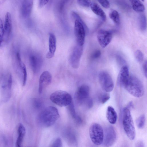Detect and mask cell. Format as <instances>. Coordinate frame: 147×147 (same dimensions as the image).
<instances>
[{"label": "cell", "instance_id": "obj_40", "mask_svg": "<svg viewBox=\"0 0 147 147\" xmlns=\"http://www.w3.org/2000/svg\"><path fill=\"white\" fill-rule=\"evenodd\" d=\"M136 145L137 147H143L144 146L143 142L141 141L138 142L137 143Z\"/></svg>", "mask_w": 147, "mask_h": 147}, {"label": "cell", "instance_id": "obj_28", "mask_svg": "<svg viewBox=\"0 0 147 147\" xmlns=\"http://www.w3.org/2000/svg\"><path fill=\"white\" fill-rule=\"evenodd\" d=\"M110 98L109 94L106 92L101 93L99 96L98 99L101 103L104 104L108 101Z\"/></svg>", "mask_w": 147, "mask_h": 147}, {"label": "cell", "instance_id": "obj_27", "mask_svg": "<svg viewBox=\"0 0 147 147\" xmlns=\"http://www.w3.org/2000/svg\"><path fill=\"white\" fill-rule=\"evenodd\" d=\"M145 119V116L144 114L141 115L137 119L136 121V124L138 128L142 129L144 127Z\"/></svg>", "mask_w": 147, "mask_h": 147}, {"label": "cell", "instance_id": "obj_20", "mask_svg": "<svg viewBox=\"0 0 147 147\" xmlns=\"http://www.w3.org/2000/svg\"><path fill=\"white\" fill-rule=\"evenodd\" d=\"M106 117L110 123L114 124L116 123L117 119V114L114 108L111 106H108L107 109Z\"/></svg>", "mask_w": 147, "mask_h": 147}, {"label": "cell", "instance_id": "obj_15", "mask_svg": "<svg viewBox=\"0 0 147 147\" xmlns=\"http://www.w3.org/2000/svg\"><path fill=\"white\" fill-rule=\"evenodd\" d=\"M52 76L48 71H43L41 74L39 80L38 92L41 93L43 90L51 82Z\"/></svg>", "mask_w": 147, "mask_h": 147}, {"label": "cell", "instance_id": "obj_3", "mask_svg": "<svg viewBox=\"0 0 147 147\" xmlns=\"http://www.w3.org/2000/svg\"><path fill=\"white\" fill-rule=\"evenodd\" d=\"M71 15L75 19L74 31L77 44L83 46L84 43L86 33L88 28L80 17L76 12L73 11Z\"/></svg>", "mask_w": 147, "mask_h": 147}, {"label": "cell", "instance_id": "obj_7", "mask_svg": "<svg viewBox=\"0 0 147 147\" xmlns=\"http://www.w3.org/2000/svg\"><path fill=\"white\" fill-rule=\"evenodd\" d=\"M89 136L92 142L96 145H100L102 143L104 131L102 127L99 124L94 123L90 127Z\"/></svg>", "mask_w": 147, "mask_h": 147}, {"label": "cell", "instance_id": "obj_14", "mask_svg": "<svg viewBox=\"0 0 147 147\" xmlns=\"http://www.w3.org/2000/svg\"><path fill=\"white\" fill-rule=\"evenodd\" d=\"M12 23L11 13L7 12L5 16L3 40L6 42L9 40L12 32Z\"/></svg>", "mask_w": 147, "mask_h": 147}, {"label": "cell", "instance_id": "obj_39", "mask_svg": "<svg viewBox=\"0 0 147 147\" xmlns=\"http://www.w3.org/2000/svg\"><path fill=\"white\" fill-rule=\"evenodd\" d=\"M134 105L132 102H130L128 104L127 106L126 107L129 110H130L131 109H132L133 108Z\"/></svg>", "mask_w": 147, "mask_h": 147}, {"label": "cell", "instance_id": "obj_37", "mask_svg": "<svg viewBox=\"0 0 147 147\" xmlns=\"http://www.w3.org/2000/svg\"><path fill=\"white\" fill-rule=\"evenodd\" d=\"M49 0H38V7L40 8L43 7L48 3Z\"/></svg>", "mask_w": 147, "mask_h": 147}, {"label": "cell", "instance_id": "obj_26", "mask_svg": "<svg viewBox=\"0 0 147 147\" xmlns=\"http://www.w3.org/2000/svg\"><path fill=\"white\" fill-rule=\"evenodd\" d=\"M139 23L141 30L142 31L145 30L146 27V21L144 15L142 14L139 16Z\"/></svg>", "mask_w": 147, "mask_h": 147}, {"label": "cell", "instance_id": "obj_8", "mask_svg": "<svg viewBox=\"0 0 147 147\" xmlns=\"http://www.w3.org/2000/svg\"><path fill=\"white\" fill-rule=\"evenodd\" d=\"M98 79L101 86L105 92H109L113 90L114 84L108 73L105 71H101L98 75Z\"/></svg>", "mask_w": 147, "mask_h": 147}, {"label": "cell", "instance_id": "obj_29", "mask_svg": "<svg viewBox=\"0 0 147 147\" xmlns=\"http://www.w3.org/2000/svg\"><path fill=\"white\" fill-rule=\"evenodd\" d=\"M50 147H61L62 144L61 139L60 138H57L54 139L50 144Z\"/></svg>", "mask_w": 147, "mask_h": 147}, {"label": "cell", "instance_id": "obj_2", "mask_svg": "<svg viewBox=\"0 0 147 147\" xmlns=\"http://www.w3.org/2000/svg\"><path fill=\"white\" fill-rule=\"evenodd\" d=\"M122 86L131 95L137 98L142 97L144 88L142 82L137 77L129 76Z\"/></svg>", "mask_w": 147, "mask_h": 147}, {"label": "cell", "instance_id": "obj_23", "mask_svg": "<svg viewBox=\"0 0 147 147\" xmlns=\"http://www.w3.org/2000/svg\"><path fill=\"white\" fill-rule=\"evenodd\" d=\"M67 106L71 117L74 119L76 123L78 124H81L82 122V119L80 117L77 115L73 102Z\"/></svg>", "mask_w": 147, "mask_h": 147}, {"label": "cell", "instance_id": "obj_11", "mask_svg": "<svg viewBox=\"0 0 147 147\" xmlns=\"http://www.w3.org/2000/svg\"><path fill=\"white\" fill-rule=\"evenodd\" d=\"M83 50V46L77 44L74 47L70 58L71 65L73 68L77 69L79 67Z\"/></svg>", "mask_w": 147, "mask_h": 147}, {"label": "cell", "instance_id": "obj_21", "mask_svg": "<svg viewBox=\"0 0 147 147\" xmlns=\"http://www.w3.org/2000/svg\"><path fill=\"white\" fill-rule=\"evenodd\" d=\"M18 132V136L16 142V146L17 147H20L23 143L26 133L25 128L21 123L19 125Z\"/></svg>", "mask_w": 147, "mask_h": 147}, {"label": "cell", "instance_id": "obj_35", "mask_svg": "<svg viewBox=\"0 0 147 147\" xmlns=\"http://www.w3.org/2000/svg\"><path fill=\"white\" fill-rule=\"evenodd\" d=\"M100 4L104 8H108L110 7V4L108 0H97Z\"/></svg>", "mask_w": 147, "mask_h": 147}, {"label": "cell", "instance_id": "obj_33", "mask_svg": "<svg viewBox=\"0 0 147 147\" xmlns=\"http://www.w3.org/2000/svg\"><path fill=\"white\" fill-rule=\"evenodd\" d=\"M32 104L34 107L36 108L39 109L42 106V102L41 101L38 99H34Z\"/></svg>", "mask_w": 147, "mask_h": 147}, {"label": "cell", "instance_id": "obj_36", "mask_svg": "<svg viewBox=\"0 0 147 147\" xmlns=\"http://www.w3.org/2000/svg\"><path fill=\"white\" fill-rule=\"evenodd\" d=\"M101 52L99 50L95 51L92 54L91 58L93 59H96L98 58L101 55Z\"/></svg>", "mask_w": 147, "mask_h": 147}, {"label": "cell", "instance_id": "obj_31", "mask_svg": "<svg viewBox=\"0 0 147 147\" xmlns=\"http://www.w3.org/2000/svg\"><path fill=\"white\" fill-rule=\"evenodd\" d=\"M77 2L80 5L85 7H89L91 3L90 0H77Z\"/></svg>", "mask_w": 147, "mask_h": 147}, {"label": "cell", "instance_id": "obj_5", "mask_svg": "<svg viewBox=\"0 0 147 147\" xmlns=\"http://www.w3.org/2000/svg\"><path fill=\"white\" fill-rule=\"evenodd\" d=\"M122 124L124 131L128 138L134 140L136 136V131L130 110L125 108L123 111Z\"/></svg>", "mask_w": 147, "mask_h": 147}, {"label": "cell", "instance_id": "obj_4", "mask_svg": "<svg viewBox=\"0 0 147 147\" xmlns=\"http://www.w3.org/2000/svg\"><path fill=\"white\" fill-rule=\"evenodd\" d=\"M1 100L3 102L8 101L11 95L12 78L8 73L3 74L0 79Z\"/></svg>", "mask_w": 147, "mask_h": 147}, {"label": "cell", "instance_id": "obj_6", "mask_svg": "<svg viewBox=\"0 0 147 147\" xmlns=\"http://www.w3.org/2000/svg\"><path fill=\"white\" fill-rule=\"evenodd\" d=\"M50 99L53 102L60 107L67 106L72 102L71 95L62 90H57L52 93Z\"/></svg>", "mask_w": 147, "mask_h": 147}, {"label": "cell", "instance_id": "obj_16", "mask_svg": "<svg viewBox=\"0 0 147 147\" xmlns=\"http://www.w3.org/2000/svg\"><path fill=\"white\" fill-rule=\"evenodd\" d=\"M16 64L21 74L22 79V85L26 84L27 79V72L25 64L22 61L20 53H18L15 55Z\"/></svg>", "mask_w": 147, "mask_h": 147}, {"label": "cell", "instance_id": "obj_19", "mask_svg": "<svg viewBox=\"0 0 147 147\" xmlns=\"http://www.w3.org/2000/svg\"><path fill=\"white\" fill-rule=\"evenodd\" d=\"M129 71L128 67L126 65L121 67L119 73L117 82L120 86H123L124 83L129 76Z\"/></svg>", "mask_w": 147, "mask_h": 147}, {"label": "cell", "instance_id": "obj_9", "mask_svg": "<svg viewBox=\"0 0 147 147\" xmlns=\"http://www.w3.org/2000/svg\"><path fill=\"white\" fill-rule=\"evenodd\" d=\"M90 88L87 85H82L79 86L75 94V98L80 105L86 104L90 99Z\"/></svg>", "mask_w": 147, "mask_h": 147}, {"label": "cell", "instance_id": "obj_17", "mask_svg": "<svg viewBox=\"0 0 147 147\" xmlns=\"http://www.w3.org/2000/svg\"><path fill=\"white\" fill-rule=\"evenodd\" d=\"M49 51L46 57L47 58L49 59L53 57L56 48V38L55 35L51 32L49 33Z\"/></svg>", "mask_w": 147, "mask_h": 147}, {"label": "cell", "instance_id": "obj_32", "mask_svg": "<svg viewBox=\"0 0 147 147\" xmlns=\"http://www.w3.org/2000/svg\"><path fill=\"white\" fill-rule=\"evenodd\" d=\"M116 59L117 63L122 66L125 65L126 62L123 58L121 55H117L116 56Z\"/></svg>", "mask_w": 147, "mask_h": 147}, {"label": "cell", "instance_id": "obj_30", "mask_svg": "<svg viewBox=\"0 0 147 147\" xmlns=\"http://www.w3.org/2000/svg\"><path fill=\"white\" fill-rule=\"evenodd\" d=\"M135 56L137 61L139 62H142L144 59V55L142 52L140 50H137L135 52Z\"/></svg>", "mask_w": 147, "mask_h": 147}, {"label": "cell", "instance_id": "obj_25", "mask_svg": "<svg viewBox=\"0 0 147 147\" xmlns=\"http://www.w3.org/2000/svg\"><path fill=\"white\" fill-rule=\"evenodd\" d=\"M109 17L117 25H119L120 23L119 14L116 10L111 9L109 12Z\"/></svg>", "mask_w": 147, "mask_h": 147}, {"label": "cell", "instance_id": "obj_18", "mask_svg": "<svg viewBox=\"0 0 147 147\" xmlns=\"http://www.w3.org/2000/svg\"><path fill=\"white\" fill-rule=\"evenodd\" d=\"M34 0H23L22 7V15L24 18L29 17L32 12Z\"/></svg>", "mask_w": 147, "mask_h": 147}, {"label": "cell", "instance_id": "obj_24", "mask_svg": "<svg viewBox=\"0 0 147 147\" xmlns=\"http://www.w3.org/2000/svg\"><path fill=\"white\" fill-rule=\"evenodd\" d=\"M131 3L133 9L138 12H143L145 10L144 6L139 0H129Z\"/></svg>", "mask_w": 147, "mask_h": 147}, {"label": "cell", "instance_id": "obj_13", "mask_svg": "<svg viewBox=\"0 0 147 147\" xmlns=\"http://www.w3.org/2000/svg\"><path fill=\"white\" fill-rule=\"evenodd\" d=\"M29 61L33 72L35 73L38 72L40 70L42 64L41 57L38 54L31 53L29 57Z\"/></svg>", "mask_w": 147, "mask_h": 147}, {"label": "cell", "instance_id": "obj_38", "mask_svg": "<svg viewBox=\"0 0 147 147\" xmlns=\"http://www.w3.org/2000/svg\"><path fill=\"white\" fill-rule=\"evenodd\" d=\"M142 69L143 73L146 78L147 77V61H144L142 65Z\"/></svg>", "mask_w": 147, "mask_h": 147}, {"label": "cell", "instance_id": "obj_22", "mask_svg": "<svg viewBox=\"0 0 147 147\" xmlns=\"http://www.w3.org/2000/svg\"><path fill=\"white\" fill-rule=\"evenodd\" d=\"M90 6L93 12L99 17L103 21H105L106 19L105 14L102 9L96 3L91 2Z\"/></svg>", "mask_w": 147, "mask_h": 147}, {"label": "cell", "instance_id": "obj_34", "mask_svg": "<svg viewBox=\"0 0 147 147\" xmlns=\"http://www.w3.org/2000/svg\"><path fill=\"white\" fill-rule=\"evenodd\" d=\"M4 34V28L2 22L0 18V46L3 40Z\"/></svg>", "mask_w": 147, "mask_h": 147}, {"label": "cell", "instance_id": "obj_1", "mask_svg": "<svg viewBox=\"0 0 147 147\" xmlns=\"http://www.w3.org/2000/svg\"><path fill=\"white\" fill-rule=\"evenodd\" d=\"M60 117L58 109L50 106L45 109L39 114L37 120L39 124L44 127H48L53 125Z\"/></svg>", "mask_w": 147, "mask_h": 147}, {"label": "cell", "instance_id": "obj_10", "mask_svg": "<svg viewBox=\"0 0 147 147\" xmlns=\"http://www.w3.org/2000/svg\"><path fill=\"white\" fill-rule=\"evenodd\" d=\"M103 131V139L102 144L105 146H112L117 139L116 133L114 128L111 125L108 126Z\"/></svg>", "mask_w": 147, "mask_h": 147}, {"label": "cell", "instance_id": "obj_41", "mask_svg": "<svg viewBox=\"0 0 147 147\" xmlns=\"http://www.w3.org/2000/svg\"><path fill=\"white\" fill-rule=\"evenodd\" d=\"M142 1H144V0H141Z\"/></svg>", "mask_w": 147, "mask_h": 147}, {"label": "cell", "instance_id": "obj_12", "mask_svg": "<svg viewBox=\"0 0 147 147\" xmlns=\"http://www.w3.org/2000/svg\"><path fill=\"white\" fill-rule=\"evenodd\" d=\"M98 41L103 48L106 47L111 42L112 38V32L101 29L99 30L97 34Z\"/></svg>", "mask_w": 147, "mask_h": 147}]
</instances>
